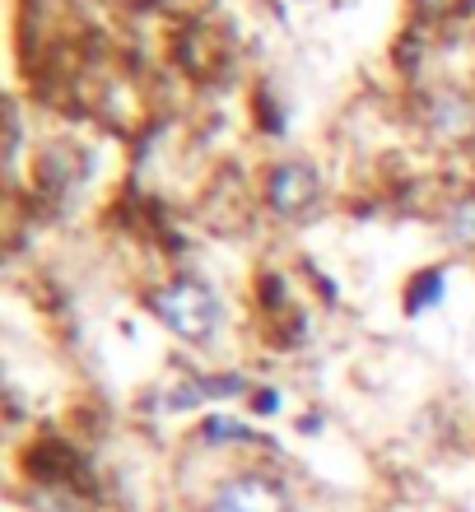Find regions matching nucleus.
I'll return each mask as SVG.
<instances>
[{
  "label": "nucleus",
  "mask_w": 475,
  "mask_h": 512,
  "mask_svg": "<svg viewBox=\"0 0 475 512\" xmlns=\"http://www.w3.org/2000/svg\"><path fill=\"white\" fill-rule=\"evenodd\" d=\"M150 312L163 322V331H173L187 345H210L224 326V303L210 284L201 280H173L150 294Z\"/></svg>",
  "instance_id": "obj_1"
},
{
  "label": "nucleus",
  "mask_w": 475,
  "mask_h": 512,
  "mask_svg": "<svg viewBox=\"0 0 475 512\" xmlns=\"http://www.w3.org/2000/svg\"><path fill=\"white\" fill-rule=\"evenodd\" d=\"M205 512H299L294 494L280 480L261 471H243L229 475L224 485H215V494L205 499Z\"/></svg>",
  "instance_id": "obj_2"
},
{
  "label": "nucleus",
  "mask_w": 475,
  "mask_h": 512,
  "mask_svg": "<svg viewBox=\"0 0 475 512\" xmlns=\"http://www.w3.org/2000/svg\"><path fill=\"white\" fill-rule=\"evenodd\" d=\"M317 196H322V177H317L313 163H303V159L280 163L266 177V201H271L275 215H289V219L308 215L317 205Z\"/></svg>",
  "instance_id": "obj_3"
},
{
  "label": "nucleus",
  "mask_w": 475,
  "mask_h": 512,
  "mask_svg": "<svg viewBox=\"0 0 475 512\" xmlns=\"http://www.w3.org/2000/svg\"><path fill=\"white\" fill-rule=\"evenodd\" d=\"M448 294V275L443 270H424L420 280H410V289H406V312H429V308H438V298Z\"/></svg>",
  "instance_id": "obj_4"
},
{
  "label": "nucleus",
  "mask_w": 475,
  "mask_h": 512,
  "mask_svg": "<svg viewBox=\"0 0 475 512\" xmlns=\"http://www.w3.org/2000/svg\"><path fill=\"white\" fill-rule=\"evenodd\" d=\"M443 233H448L457 247H475V196H462V201L448 205V215H443Z\"/></svg>",
  "instance_id": "obj_5"
},
{
  "label": "nucleus",
  "mask_w": 475,
  "mask_h": 512,
  "mask_svg": "<svg viewBox=\"0 0 475 512\" xmlns=\"http://www.w3.org/2000/svg\"><path fill=\"white\" fill-rule=\"evenodd\" d=\"M434 131L448 135V140L466 135V131H471V108H466L462 98H438V108H434Z\"/></svg>",
  "instance_id": "obj_6"
}]
</instances>
